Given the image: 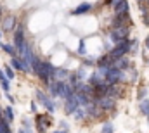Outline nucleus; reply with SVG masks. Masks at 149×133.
Returning a JSON list of instances; mask_svg holds the SVG:
<instances>
[{
	"mask_svg": "<svg viewBox=\"0 0 149 133\" xmlns=\"http://www.w3.org/2000/svg\"><path fill=\"white\" fill-rule=\"evenodd\" d=\"M54 69L56 67L52 66L49 61H40L37 55L33 57V61H31V71L37 74L38 78L47 85L50 80H52V74H54Z\"/></svg>",
	"mask_w": 149,
	"mask_h": 133,
	"instance_id": "f257e3e1",
	"label": "nucleus"
},
{
	"mask_svg": "<svg viewBox=\"0 0 149 133\" xmlns=\"http://www.w3.org/2000/svg\"><path fill=\"white\" fill-rule=\"evenodd\" d=\"M134 42H135V40H130V38H127V40H121V42H116V43H114V47H113L108 54L111 55L113 59H120V57L127 55V54L132 50V45H134Z\"/></svg>",
	"mask_w": 149,
	"mask_h": 133,
	"instance_id": "f03ea898",
	"label": "nucleus"
},
{
	"mask_svg": "<svg viewBox=\"0 0 149 133\" xmlns=\"http://www.w3.org/2000/svg\"><path fill=\"white\" fill-rule=\"evenodd\" d=\"M125 76H127V71L118 69V67H109L104 74V81L106 85H118L125 80Z\"/></svg>",
	"mask_w": 149,
	"mask_h": 133,
	"instance_id": "7ed1b4c3",
	"label": "nucleus"
},
{
	"mask_svg": "<svg viewBox=\"0 0 149 133\" xmlns=\"http://www.w3.org/2000/svg\"><path fill=\"white\" fill-rule=\"evenodd\" d=\"M92 102H95L102 112H108V111H113L116 107V99L113 97H108V95H101V97H92Z\"/></svg>",
	"mask_w": 149,
	"mask_h": 133,
	"instance_id": "20e7f679",
	"label": "nucleus"
},
{
	"mask_svg": "<svg viewBox=\"0 0 149 133\" xmlns=\"http://www.w3.org/2000/svg\"><path fill=\"white\" fill-rule=\"evenodd\" d=\"M130 36V26H114L109 30V38L113 42H121V40H127Z\"/></svg>",
	"mask_w": 149,
	"mask_h": 133,
	"instance_id": "39448f33",
	"label": "nucleus"
},
{
	"mask_svg": "<svg viewBox=\"0 0 149 133\" xmlns=\"http://www.w3.org/2000/svg\"><path fill=\"white\" fill-rule=\"evenodd\" d=\"M114 26H132L130 12H127V14H114V17L111 19V28H114Z\"/></svg>",
	"mask_w": 149,
	"mask_h": 133,
	"instance_id": "423d86ee",
	"label": "nucleus"
},
{
	"mask_svg": "<svg viewBox=\"0 0 149 133\" xmlns=\"http://www.w3.org/2000/svg\"><path fill=\"white\" fill-rule=\"evenodd\" d=\"M109 7L114 10V14H127V12H130L128 0H111Z\"/></svg>",
	"mask_w": 149,
	"mask_h": 133,
	"instance_id": "0eeeda50",
	"label": "nucleus"
},
{
	"mask_svg": "<svg viewBox=\"0 0 149 133\" xmlns=\"http://www.w3.org/2000/svg\"><path fill=\"white\" fill-rule=\"evenodd\" d=\"M37 100L49 111V112H54V111H56V104L52 102V99H50L49 95H45L42 90H37Z\"/></svg>",
	"mask_w": 149,
	"mask_h": 133,
	"instance_id": "6e6552de",
	"label": "nucleus"
},
{
	"mask_svg": "<svg viewBox=\"0 0 149 133\" xmlns=\"http://www.w3.org/2000/svg\"><path fill=\"white\" fill-rule=\"evenodd\" d=\"M24 42H26V36H24V26L19 24V26L14 30V48L19 50V48L24 45Z\"/></svg>",
	"mask_w": 149,
	"mask_h": 133,
	"instance_id": "1a4fd4ad",
	"label": "nucleus"
},
{
	"mask_svg": "<svg viewBox=\"0 0 149 133\" xmlns=\"http://www.w3.org/2000/svg\"><path fill=\"white\" fill-rule=\"evenodd\" d=\"M35 123H37V130H38V132L45 133V130L50 126V118H49L47 114H37Z\"/></svg>",
	"mask_w": 149,
	"mask_h": 133,
	"instance_id": "9d476101",
	"label": "nucleus"
},
{
	"mask_svg": "<svg viewBox=\"0 0 149 133\" xmlns=\"http://www.w3.org/2000/svg\"><path fill=\"white\" fill-rule=\"evenodd\" d=\"M76 107H80V102H78L76 94H73L70 99L64 100V112H66V114H73L74 111H76Z\"/></svg>",
	"mask_w": 149,
	"mask_h": 133,
	"instance_id": "9b49d317",
	"label": "nucleus"
},
{
	"mask_svg": "<svg viewBox=\"0 0 149 133\" xmlns=\"http://www.w3.org/2000/svg\"><path fill=\"white\" fill-rule=\"evenodd\" d=\"M92 9H94V5H92V3H88V2H83V3H78V5L74 7L73 10H71V14H73V16L87 14V12H90Z\"/></svg>",
	"mask_w": 149,
	"mask_h": 133,
	"instance_id": "f8f14e48",
	"label": "nucleus"
},
{
	"mask_svg": "<svg viewBox=\"0 0 149 133\" xmlns=\"http://www.w3.org/2000/svg\"><path fill=\"white\" fill-rule=\"evenodd\" d=\"M2 30L7 33V31H14L16 30V16H7L3 17L2 21Z\"/></svg>",
	"mask_w": 149,
	"mask_h": 133,
	"instance_id": "ddd939ff",
	"label": "nucleus"
},
{
	"mask_svg": "<svg viewBox=\"0 0 149 133\" xmlns=\"http://www.w3.org/2000/svg\"><path fill=\"white\" fill-rule=\"evenodd\" d=\"M71 73H68L66 69H54V74H52V80H57V81H68Z\"/></svg>",
	"mask_w": 149,
	"mask_h": 133,
	"instance_id": "4468645a",
	"label": "nucleus"
},
{
	"mask_svg": "<svg viewBox=\"0 0 149 133\" xmlns=\"http://www.w3.org/2000/svg\"><path fill=\"white\" fill-rule=\"evenodd\" d=\"M113 67H118V69L127 71V69L130 67V61L127 59V55H123V57H120V59H116V61H114V66H113Z\"/></svg>",
	"mask_w": 149,
	"mask_h": 133,
	"instance_id": "2eb2a0df",
	"label": "nucleus"
},
{
	"mask_svg": "<svg viewBox=\"0 0 149 133\" xmlns=\"http://www.w3.org/2000/svg\"><path fill=\"white\" fill-rule=\"evenodd\" d=\"M0 85H2V90L7 94L9 90H10V80L5 76V73H3V69H0Z\"/></svg>",
	"mask_w": 149,
	"mask_h": 133,
	"instance_id": "dca6fc26",
	"label": "nucleus"
},
{
	"mask_svg": "<svg viewBox=\"0 0 149 133\" xmlns=\"http://www.w3.org/2000/svg\"><path fill=\"white\" fill-rule=\"evenodd\" d=\"M10 66L14 67L16 71H23V73H26L24 64H23V61L19 59V55H14V57H12V61H10Z\"/></svg>",
	"mask_w": 149,
	"mask_h": 133,
	"instance_id": "f3484780",
	"label": "nucleus"
},
{
	"mask_svg": "<svg viewBox=\"0 0 149 133\" xmlns=\"http://www.w3.org/2000/svg\"><path fill=\"white\" fill-rule=\"evenodd\" d=\"M139 109H141V112H142V114L149 119V99L139 100Z\"/></svg>",
	"mask_w": 149,
	"mask_h": 133,
	"instance_id": "a211bd4d",
	"label": "nucleus"
},
{
	"mask_svg": "<svg viewBox=\"0 0 149 133\" xmlns=\"http://www.w3.org/2000/svg\"><path fill=\"white\" fill-rule=\"evenodd\" d=\"M0 48L5 52V54H9L10 57H14V55H17V50L14 48V45H7V43H2L0 45Z\"/></svg>",
	"mask_w": 149,
	"mask_h": 133,
	"instance_id": "6ab92c4d",
	"label": "nucleus"
},
{
	"mask_svg": "<svg viewBox=\"0 0 149 133\" xmlns=\"http://www.w3.org/2000/svg\"><path fill=\"white\" fill-rule=\"evenodd\" d=\"M73 114H74V119H78V121H80V119H83V118L87 116V111H85V107H83V105H80V107H76V111H74Z\"/></svg>",
	"mask_w": 149,
	"mask_h": 133,
	"instance_id": "aec40b11",
	"label": "nucleus"
},
{
	"mask_svg": "<svg viewBox=\"0 0 149 133\" xmlns=\"http://www.w3.org/2000/svg\"><path fill=\"white\" fill-rule=\"evenodd\" d=\"M0 133H12L10 132V128H9V121L7 119H0Z\"/></svg>",
	"mask_w": 149,
	"mask_h": 133,
	"instance_id": "412c9836",
	"label": "nucleus"
},
{
	"mask_svg": "<svg viewBox=\"0 0 149 133\" xmlns=\"http://www.w3.org/2000/svg\"><path fill=\"white\" fill-rule=\"evenodd\" d=\"M3 73H5V76H7L9 80H14V76H16L14 67H12V66H5V67H3Z\"/></svg>",
	"mask_w": 149,
	"mask_h": 133,
	"instance_id": "4be33fe9",
	"label": "nucleus"
},
{
	"mask_svg": "<svg viewBox=\"0 0 149 133\" xmlns=\"http://www.w3.org/2000/svg\"><path fill=\"white\" fill-rule=\"evenodd\" d=\"M3 114H5V119H7L9 123H10V121H14V111H12V107H5Z\"/></svg>",
	"mask_w": 149,
	"mask_h": 133,
	"instance_id": "5701e85b",
	"label": "nucleus"
},
{
	"mask_svg": "<svg viewBox=\"0 0 149 133\" xmlns=\"http://www.w3.org/2000/svg\"><path fill=\"white\" fill-rule=\"evenodd\" d=\"M113 132H114V128H113V123H104V126H102L101 133H113Z\"/></svg>",
	"mask_w": 149,
	"mask_h": 133,
	"instance_id": "b1692460",
	"label": "nucleus"
},
{
	"mask_svg": "<svg viewBox=\"0 0 149 133\" xmlns=\"http://www.w3.org/2000/svg\"><path fill=\"white\" fill-rule=\"evenodd\" d=\"M78 54H80V55H87V48H85V42H83V40L80 42V47H78Z\"/></svg>",
	"mask_w": 149,
	"mask_h": 133,
	"instance_id": "393cba45",
	"label": "nucleus"
},
{
	"mask_svg": "<svg viewBox=\"0 0 149 133\" xmlns=\"http://www.w3.org/2000/svg\"><path fill=\"white\" fill-rule=\"evenodd\" d=\"M146 94H148V90H146V88H141L139 94H137V100H142L144 97H146Z\"/></svg>",
	"mask_w": 149,
	"mask_h": 133,
	"instance_id": "a878e982",
	"label": "nucleus"
},
{
	"mask_svg": "<svg viewBox=\"0 0 149 133\" xmlns=\"http://www.w3.org/2000/svg\"><path fill=\"white\" fill-rule=\"evenodd\" d=\"M144 45H146V48L149 50V35L146 36V42H144Z\"/></svg>",
	"mask_w": 149,
	"mask_h": 133,
	"instance_id": "bb28decb",
	"label": "nucleus"
},
{
	"mask_svg": "<svg viewBox=\"0 0 149 133\" xmlns=\"http://www.w3.org/2000/svg\"><path fill=\"white\" fill-rule=\"evenodd\" d=\"M31 111H33V112L37 111V104H35V102H31Z\"/></svg>",
	"mask_w": 149,
	"mask_h": 133,
	"instance_id": "cd10ccee",
	"label": "nucleus"
},
{
	"mask_svg": "<svg viewBox=\"0 0 149 133\" xmlns=\"http://www.w3.org/2000/svg\"><path fill=\"white\" fill-rule=\"evenodd\" d=\"M104 3H106V5H109V3H111V0H104Z\"/></svg>",
	"mask_w": 149,
	"mask_h": 133,
	"instance_id": "c85d7f7f",
	"label": "nucleus"
},
{
	"mask_svg": "<svg viewBox=\"0 0 149 133\" xmlns=\"http://www.w3.org/2000/svg\"><path fill=\"white\" fill-rule=\"evenodd\" d=\"M54 133H68L66 130H63V132H54Z\"/></svg>",
	"mask_w": 149,
	"mask_h": 133,
	"instance_id": "c756f323",
	"label": "nucleus"
},
{
	"mask_svg": "<svg viewBox=\"0 0 149 133\" xmlns=\"http://www.w3.org/2000/svg\"><path fill=\"white\" fill-rule=\"evenodd\" d=\"M0 17H2V5H0Z\"/></svg>",
	"mask_w": 149,
	"mask_h": 133,
	"instance_id": "7c9ffc66",
	"label": "nucleus"
},
{
	"mask_svg": "<svg viewBox=\"0 0 149 133\" xmlns=\"http://www.w3.org/2000/svg\"><path fill=\"white\" fill-rule=\"evenodd\" d=\"M2 112H3V111H2V109H0V119H2Z\"/></svg>",
	"mask_w": 149,
	"mask_h": 133,
	"instance_id": "2f4dec72",
	"label": "nucleus"
},
{
	"mask_svg": "<svg viewBox=\"0 0 149 133\" xmlns=\"http://www.w3.org/2000/svg\"><path fill=\"white\" fill-rule=\"evenodd\" d=\"M19 133H26V132H24V130H19Z\"/></svg>",
	"mask_w": 149,
	"mask_h": 133,
	"instance_id": "473e14b6",
	"label": "nucleus"
},
{
	"mask_svg": "<svg viewBox=\"0 0 149 133\" xmlns=\"http://www.w3.org/2000/svg\"><path fill=\"white\" fill-rule=\"evenodd\" d=\"M146 3H148V7H149V0H146Z\"/></svg>",
	"mask_w": 149,
	"mask_h": 133,
	"instance_id": "72a5a7b5",
	"label": "nucleus"
},
{
	"mask_svg": "<svg viewBox=\"0 0 149 133\" xmlns=\"http://www.w3.org/2000/svg\"><path fill=\"white\" fill-rule=\"evenodd\" d=\"M137 2H146V0H137Z\"/></svg>",
	"mask_w": 149,
	"mask_h": 133,
	"instance_id": "f704fd0d",
	"label": "nucleus"
},
{
	"mask_svg": "<svg viewBox=\"0 0 149 133\" xmlns=\"http://www.w3.org/2000/svg\"><path fill=\"white\" fill-rule=\"evenodd\" d=\"M0 36H2V30H0Z\"/></svg>",
	"mask_w": 149,
	"mask_h": 133,
	"instance_id": "c9c22d12",
	"label": "nucleus"
},
{
	"mask_svg": "<svg viewBox=\"0 0 149 133\" xmlns=\"http://www.w3.org/2000/svg\"><path fill=\"white\" fill-rule=\"evenodd\" d=\"M0 45H2V42H0Z\"/></svg>",
	"mask_w": 149,
	"mask_h": 133,
	"instance_id": "e433bc0d",
	"label": "nucleus"
}]
</instances>
